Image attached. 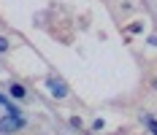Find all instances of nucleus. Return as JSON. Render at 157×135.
Masks as SVG:
<instances>
[{
  "label": "nucleus",
  "mask_w": 157,
  "mask_h": 135,
  "mask_svg": "<svg viewBox=\"0 0 157 135\" xmlns=\"http://www.w3.org/2000/svg\"><path fill=\"white\" fill-rule=\"evenodd\" d=\"M49 92H52V97L63 100L65 95H68V87H65V81H63V78H49Z\"/></svg>",
  "instance_id": "2"
},
{
  "label": "nucleus",
  "mask_w": 157,
  "mask_h": 135,
  "mask_svg": "<svg viewBox=\"0 0 157 135\" xmlns=\"http://www.w3.org/2000/svg\"><path fill=\"white\" fill-rule=\"evenodd\" d=\"M8 49H11V43H8V38H3V35H0V54H6Z\"/></svg>",
  "instance_id": "6"
},
{
  "label": "nucleus",
  "mask_w": 157,
  "mask_h": 135,
  "mask_svg": "<svg viewBox=\"0 0 157 135\" xmlns=\"http://www.w3.org/2000/svg\"><path fill=\"white\" fill-rule=\"evenodd\" d=\"M8 95H11L14 100H25V97H27V89H25L22 84H11V87H8Z\"/></svg>",
  "instance_id": "3"
},
{
  "label": "nucleus",
  "mask_w": 157,
  "mask_h": 135,
  "mask_svg": "<svg viewBox=\"0 0 157 135\" xmlns=\"http://www.w3.org/2000/svg\"><path fill=\"white\" fill-rule=\"evenodd\" d=\"M152 87H155V89H157V78H155V81H152Z\"/></svg>",
  "instance_id": "9"
},
{
  "label": "nucleus",
  "mask_w": 157,
  "mask_h": 135,
  "mask_svg": "<svg viewBox=\"0 0 157 135\" xmlns=\"http://www.w3.org/2000/svg\"><path fill=\"white\" fill-rule=\"evenodd\" d=\"M144 124L149 127V133H152V135H157V122H155L152 114H144Z\"/></svg>",
  "instance_id": "4"
},
{
  "label": "nucleus",
  "mask_w": 157,
  "mask_h": 135,
  "mask_svg": "<svg viewBox=\"0 0 157 135\" xmlns=\"http://www.w3.org/2000/svg\"><path fill=\"white\" fill-rule=\"evenodd\" d=\"M103 127H106V122H103V119H98V122H95V124H92V130H95V133H100Z\"/></svg>",
  "instance_id": "7"
},
{
  "label": "nucleus",
  "mask_w": 157,
  "mask_h": 135,
  "mask_svg": "<svg viewBox=\"0 0 157 135\" xmlns=\"http://www.w3.org/2000/svg\"><path fill=\"white\" fill-rule=\"evenodd\" d=\"M11 103V100H8V97H6V95H0V105H3V108H6V105Z\"/></svg>",
  "instance_id": "8"
},
{
  "label": "nucleus",
  "mask_w": 157,
  "mask_h": 135,
  "mask_svg": "<svg viewBox=\"0 0 157 135\" xmlns=\"http://www.w3.org/2000/svg\"><path fill=\"white\" fill-rule=\"evenodd\" d=\"M25 124H27L25 116H11V114H6V116L0 119V135H14V133H19V130H25Z\"/></svg>",
  "instance_id": "1"
},
{
  "label": "nucleus",
  "mask_w": 157,
  "mask_h": 135,
  "mask_svg": "<svg viewBox=\"0 0 157 135\" xmlns=\"http://www.w3.org/2000/svg\"><path fill=\"white\" fill-rule=\"evenodd\" d=\"M71 127H73V130H84V122H81V116H71Z\"/></svg>",
  "instance_id": "5"
}]
</instances>
